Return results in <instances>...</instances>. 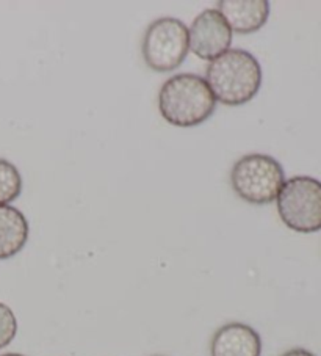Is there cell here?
I'll use <instances>...</instances> for the list:
<instances>
[{
	"label": "cell",
	"instance_id": "4fadbf2b",
	"mask_svg": "<svg viewBox=\"0 0 321 356\" xmlns=\"http://www.w3.org/2000/svg\"><path fill=\"white\" fill-rule=\"evenodd\" d=\"M0 356H24L21 353H5V355H0Z\"/></svg>",
	"mask_w": 321,
	"mask_h": 356
},
{
	"label": "cell",
	"instance_id": "3957f363",
	"mask_svg": "<svg viewBox=\"0 0 321 356\" xmlns=\"http://www.w3.org/2000/svg\"><path fill=\"white\" fill-rule=\"evenodd\" d=\"M286 184V171L274 157L248 154L240 157L231 170V186L238 198L249 204H270Z\"/></svg>",
	"mask_w": 321,
	"mask_h": 356
},
{
	"label": "cell",
	"instance_id": "7a4b0ae2",
	"mask_svg": "<svg viewBox=\"0 0 321 356\" xmlns=\"http://www.w3.org/2000/svg\"><path fill=\"white\" fill-rule=\"evenodd\" d=\"M217 108V99L206 79L177 74L166 81L158 93V112L176 127H195L207 121Z\"/></svg>",
	"mask_w": 321,
	"mask_h": 356
},
{
	"label": "cell",
	"instance_id": "9c48e42d",
	"mask_svg": "<svg viewBox=\"0 0 321 356\" xmlns=\"http://www.w3.org/2000/svg\"><path fill=\"white\" fill-rule=\"evenodd\" d=\"M28 241V222L13 206H0V261L10 259L26 247Z\"/></svg>",
	"mask_w": 321,
	"mask_h": 356
},
{
	"label": "cell",
	"instance_id": "5b68a950",
	"mask_svg": "<svg viewBox=\"0 0 321 356\" xmlns=\"http://www.w3.org/2000/svg\"><path fill=\"white\" fill-rule=\"evenodd\" d=\"M188 51V27L176 17L154 21L141 42L145 63L156 72L177 70L187 58Z\"/></svg>",
	"mask_w": 321,
	"mask_h": 356
},
{
	"label": "cell",
	"instance_id": "ba28073f",
	"mask_svg": "<svg viewBox=\"0 0 321 356\" xmlns=\"http://www.w3.org/2000/svg\"><path fill=\"white\" fill-rule=\"evenodd\" d=\"M217 10L223 15L232 32L249 35L267 24L270 2L267 0H221Z\"/></svg>",
	"mask_w": 321,
	"mask_h": 356
},
{
	"label": "cell",
	"instance_id": "277c9868",
	"mask_svg": "<svg viewBox=\"0 0 321 356\" xmlns=\"http://www.w3.org/2000/svg\"><path fill=\"white\" fill-rule=\"evenodd\" d=\"M276 202L277 213L287 228L301 234L321 229V181L295 176L283 184Z\"/></svg>",
	"mask_w": 321,
	"mask_h": 356
},
{
	"label": "cell",
	"instance_id": "7c38bea8",
	"mask_svg": "<svg viewBox=\"0 0 321 356\" xmlns=\"http://www.w3.org/2000/svg\"><path fill=\"white\" fill-rule=\"evenodd\" d=\"M281 356H317V355L308 352V350H306V348H292V350H288V352L282 353Z\"/></svg>",
	"mask_w": 321,
	"mask_h": 356
},
{
	"label": "cell",
	"instance_id": "6da1fadb",
	"mask_svg": "<svg viewBox=\"0 0 321 356\" xmlns=\"http://www.w3.org/2000/svg\"><path fill=\"white\" fill-rule=\"evenodd\" d=\"M262 66L245 49H229L210 61L206 82L215 99L229 107H238L257 96L262 87Z\"/></svg>",
	"mask_w": 321,
	"mask_h": 356
},
{
	"label": "cell",
	"instance_id": "8fae6325",
	"mask_svg": "<svg viewBox=\"0 0 321 356\" xmlns=\"http://www.w3.org/2000/svg\"><path fill=\"white\" fill-rule=\"evenodd\" d=\"M17 334V318L8 305L0 302V350L8 347Z\"/></svg>",
	"mask_w": 321,
	"mask_h": 356
},
{
	"label": "cell",
	"instance_id": "52a82bcc",
	"mask_svg": "<svg viewBox=\"0 0 321 356\" xmlns=\"http://www.w3.org/2000/svg\"><path fill=\"white\" fill-rule=\"evenodd\" d=\"M210 356H262L261 334L242 322L226 323L215 331Z\"/></svg>",
	"mask_w": 321,
	"mask_h": 356
},
{
	"label": "cell",
	"instance_id": "30bf717a",
	"mask_svg": "<svg viewBox=\"0 0 321 356\" xmlns=\"http://www.w3.org/2000/svg\"><path fill=\"white\" fill-rule=\"evenodd\" d=\"M22 192V176L13 163L0 159V206H8L19 198Z\"/></svg>",
	"mask_w": 321,
	"mask_h": 356
},
{
	"label": "cell",
	"instance_id": "8992f818",
	"mask_svg": "<svg viewBox=\"0 0 321 356\" xmlns=\"http://www.w3.org/2000/svg\"><path fill=\"white\" fill-rule=\"evenodd\" d=\"M188 44L197 58L212 61L231 49L232 30L217 8L204 10L188 29Z\"/></svg>",
	"mask_w": 321,
	"mask_h": 356
}]
</instances>
